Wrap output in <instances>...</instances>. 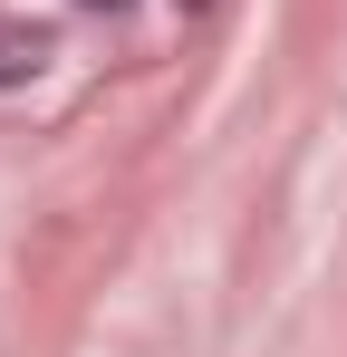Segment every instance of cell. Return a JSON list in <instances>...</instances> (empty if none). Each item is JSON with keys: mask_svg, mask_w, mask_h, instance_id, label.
Segmentation results:
<instances>
[{"mask_svg": "<svg viewBox=\"0 0 347 357\" xmlns=\"http://www.w3.org/2000/svg\"><path fill=\"white\" fill-rule=\"evenodd\" d=\"M39 59H49V29H0V87L39 77Z\"/></svg>", "mask_w": 347, "mask_h": 357, "instance_id": "cell-1", "label": "cell"}, {"mask_svg": "<svg viewBox=\"0 0 347 357\" xmlns=\"http://www.w3.org/2000/svg\"><path fill=\"white\" fill-rule=\"evenodd\" d=\"M183 10H213V0H183Z\"/></svg>", "mask_w": 347, "mask_h": 357, "instance_id": "cell-2", "label": "cell"}]
</instances>
